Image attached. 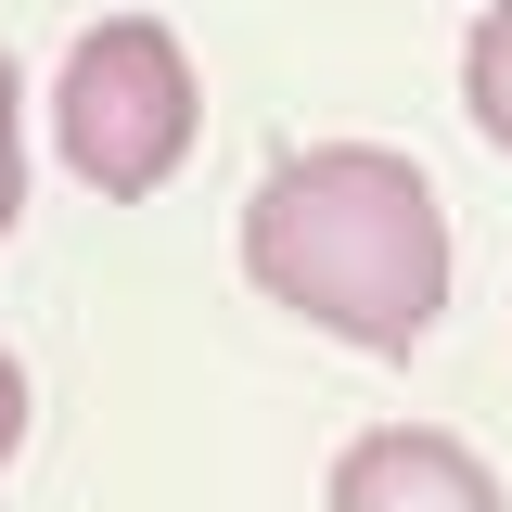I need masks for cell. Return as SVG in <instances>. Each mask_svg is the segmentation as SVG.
<instances>
[{"label": "cell", "mask_w": 512, "mask_h": 512, "mask_svg": "<svg viewBox=\"0 0 512 512\" xmlns=\"http://www.w3.org/2000/svg\"><path fill=\"white\" fill-rule=\"evenodd\" d=\"M244 282L333 346H423L448 308V205L397 141H308L244 192Z\"/></svg>", "instance_id": "6da1fadb"}, {"label": "cell", "mask_w": 512, "mask_h": 512, "mask_svg": "<svg viewBox=\"0 0 512 512\" xmlns=\"http://www.w3.org/2000/svg\"><path fill=\"white\" fill-rule=\"evenodd\" d=\"M192 128H205V103H192V52L167 13H103V26H77V52H64L52 77V141L64 167L103 192V205H141V192L180 180Z\"/></svg>", "instance_id": "7a4b0ae2"}, {"label": "cell", "mask_w": 512, "mask_h": 512, "mask_svg": "<svg viewBox=\"0 0 512 512\" xmlns=\"http://www.w3.org/2000/svg\"><path fill=\"white\" fill-rule=\"evenodd\" d=\"M333 512H500V474L436 423H372L333 448Z\"/></svg>", "instance_id": "3957f363"}, {"label": "cell", "mask_w": 512, "mask_h": 512, "mask_svg": "<svg viewBox=\"0 0 512 512\" xmlns=\"http://www.w3.org/2000/svg\"><path fill=\"white\" fill-rule=\"evenodd\" d=\"M461 116L512 154V0H487V13H474V39H461Z\"/></svg>", "instance_id": "277c9868"}, {"label": "cell", "mask_w": 512, "mask_h": 512, "mask_svg": "<svg viewBox=\"0 0 512 512\" xmlns=\"http://www.w3.org/2000/svg\"><path fill=\"white\" fill-rule=\"evenodd\" d=\"M13 103H26V90H13V52H0V231L26 218V141H13Z\"/></svg>", "instance_id": "5b68a950"}, {"label": "cell", "mask_w": 512, "mask_h": 512, "mask_svg": "<svg viewBox=\"0 0 512 512\" xmlns=\"http://www.w3.org/2000/svg\"><path fill=\"white\" fill-rule=\"evenodd\" d=\"M26 448V372H13V346H0V461Z\"/></svg>", "instance_id": "8992f818"}]
</instances>
